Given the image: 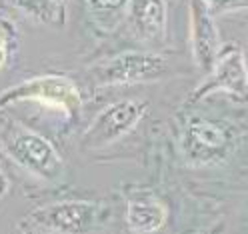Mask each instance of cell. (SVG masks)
Listing matches in <instances>:
<instances>
[{"label":"cell","instance_id":"7a4b0ae2","mask_svg":"<svg viewBox=\"0 0 248 234\" xmlns=\"http://www.w3.org/2000/svg\"><path fill=\"white\" fill-rule=\"evenodd\" d=\"M234 148L236 130L224 120L192 116L180 130V154L192 166L222 164Z\"/></svg>","mask_w":248,"mask_h":234},{"label":"cell","instance_id":"3957f363","mask_svg":"<svg viewBox=\"0 0 248 234\" xmlns=\"http://www.w3.org/2000/svg\"><path fill=\"white\" fill-rule=\"evenodd\" d=\"M4 152L26 168L30 174L50 184H62L68 176V168L54 144L42 134L22 124H12L4 134Z\"/></svg>","mask_w":248,"mask_h":234},{"label":"cell","instance_id":"30bf717a","mask_svg":"<svg viewBox=\"0 0 248 234\" xmlns=\"http://www.w3.org/2000/svg\"><path fill=\"white\" fill-rule=\"evenodd\" d=\"M134 36L142 42H162L166 38V2L164 0H130L128 16Z\"/></svg>","mask_w":248,"mask_h":234},{"label":"cell","instance_id":"9a60e30c","mask_svg":"<svg viewBox=\"0 0 248 234\" xmlns=\"http://www.w3.org/2000/svg\"><path fill=\"white\" fill-rule=\"evenodd\" d=\"M222 232H224V224L222 222H216L210 228H202V230H198L194 234H222Z\"/></svg>","mask_w":248,"mask_h":234},{"label":"cell","instance_id":"6da1fadb","mask_svg":"<svg viewBox=\"0 0 248 234\" xmlns=\"http://www.w3.org/2000/svg\"><path fill=\"white\" fill-rule=\"evenodd\" d=\"M110 208L98 200H62L32 210L24 226L44 234H98L106 228Z\"/></svg>","mask_w":248,"mask_h":234},{"label":"cell","instance_id":"5bb4252c","mask_svg":"<svg viewBox=\"0 0 248 234\" xmlns=\"http://www.w3.org/2000/svg\"><path fill=\"white\" fill-rule=\"evenodd\" d=\"M12 26L6 20H0V70L6 66L8 56H10V40H12Z\"/></svg>","mask_w":248,"mask_h":234},{"label":"cell","instance_id":"9c48e42d","mask_svg":"<svg viewBox=\"0 0 248 234\" xmlns=\"http://www.w3.org/2000/svg\"><path fill=\"white\" fill-rule=\"evenodd\" d=\"M168 218V208L152 190H132L126 198V224L136 234L158 232Z\"/></svg>","mask_w":248,"mask_h":234},{"label":"cell","instance_id":"ba28073f","mask_svg":"<svg viewBox=\"0 0 248 234\" xmlns=\"http://www.w3.org/2000/svg\"><path fill=\"white\" fill-rule=\"evenodd\" d=\"M216 16L208 10L204 0H188V22H190V48L196 66L202 72H210L216 56L222 48V40Z\"/></svg>","mask_w":248,"mask_h":234},{"label":"cell","instance_id":"8992f818","mask_svg":"<svg viewBox=\"0 0 248 234\" xmlns=\"http://www.w3.org/2000/svg\"><path fill=\"white\" fill-rule=\"evenodd\" d=\"M144 112L146 102L134 98H122L108 104L88 124L80 138V146L84 150H100L118 142L122 136H126L138 126Z\"/></svg>","mask_w":248,"mask_h":234},{"label":"cell","instance_id":"52a82bcc","mask_svg":"<svg viewBox=\"0 0 248 234\" xmlns=\"http://www.w3.org/2000/svg\"><path fill=\"white\" fill-rule=\"evenodd\" d=\"M214 92H224L234 102L248 104V74H246V60L244 52L238 44L222 46L214 64L208 72V78L194 88L190 100H202Z\"/></svg>","mask_w":248,"mask_h":234},{"label":"cell","instance_id":"e0dca14e","mask_svg":"<svg viewBox=\"0 0 248 234\" xmlns=\"http://www.w3.org/2000/svg\"><path fill=\"white\" fill-rule=\"evenodd\" d=\"M56 2H60V4H66V2H68V0H56Z\"/></svg>","mask_w":248,"mask_h":234},{"label":"cell","instance_id":"7c38bea8","mask_svg":"<svg viewBox=\"0 0 248 234\" xmlns=\"http://www.w3.org/2000/svg\"><path fill=\"white\" fill-rule=\"evenodd\" d=\"M10 4L34 22L56 28L66 24V8L56 0H10Z\"/></svg>","mask_w":248,"mask_h":234},{"label":"cell","instance_id":"277c9868","mask_svg":"<svg viewBox=\"0 0 248 234\" xmlns=\"http://www.w3.org/2000/svg\"><path fill=\"white\" fill-rule=\"evenodd\" d=\"M172 70L166 56L152 50H124L90 66V76L98 86H128L158 82Z\"/></svg>","mask_w":248,"mask_h":234},{"label":"cell","instance_id":"4fadbf2b","mask_svg":"<svg viewBox=\"0 0 248 234\" xmlns=\"http://www.w3.org/2000/svg\"><path fill=\"white\" fill-rule=\"evenodd\" d=\"M208 10L218 16L222 12H234V10H248V0H204Z\"/></svg>","mask_w":248,"mask_h":234},{"label":"cell","instance_id":"5b68a950","mask_svg":"<svg viewBox=\"0 0 248 234\" xmlns=\"http://www.w3.org/2000/svg\"><path fill=\"white\" fill-rule=\"evenodd\" d=\"M16 102H38L62 112L66 118H76L82 110V92L74 80L58 74H44L26 78L0 92V106H10Z\"/></svg>","mask_w":248,"mask_h":234},{"label":"cell","instance_id":"8fae6325","mask_svg":"<svg viewBox=\"0 0 248 234\" xmlns=\"http://www.w3.org/2000/svg\"><path fill=\"white\" fill-rule=\"evenodd\" d=\"M130 0H84L90 24L100 34H112L128 16Z\"/></svg>","mask_w":248,"mask_h":234},{"label":"cell","instance_id":"2e32d148","mask_svg":"<svg viewBox=\"0 0 248 234\" xmlns=\"http://www.w3.org/2000/svg\"><path fill=\"white\" fill-rule=\"evenodd\" d=\"M244 60H246V74H248V52L244 54Z\"/></svg>","mask_w":248,"mask_h":234}]
</instances>
